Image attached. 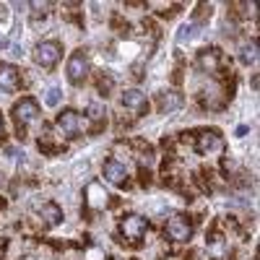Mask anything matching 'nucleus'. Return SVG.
<instances>
[{"mask_svg":"<svg viewBox=\"0 0 260 260\" xmlns=\"http://www.w3.org/2000/svg\"><path fill=\"white\" fill-rule=\"evenodd\" d=\"M57 127L62 130V136H68V138H76L78 133H81V127H83V122H81V117L73 112V110H65L62 115H57Z\"/></svg>","mask_w":260,"mask_h":260,"instance_id":"obj_6","label":"nucleus"},{"mask_svg":"<svg viewBox=\"0 0 260 260\" xmlns=\"http://www.w3.org/2000/svg\"><path fill=\"white\" fill-rule=\"evenodd\" d=\"M8 45H11V42H8V39H6V37H3V34H0V50H6V47H8Z\"/></svg>","mask_w":260,"mask_h":260,"instance_id":"obj_25","label":"nucleus"},{"mask_svg":"<svg viewBox=\"0 0 260 260\" xmlns=\"http://www.w3.org/2000/svg\"><path fill=\"white\" fill-rule=\"evenodd\" d=\"M39 216L45 219V226H57L62 221V211L55 203H45V206L39 208Z\"/></svg>","mask_w":260,"mask_h":260,"instance_id":"obj_14","label":"nucleus"},{"mask_svg":"<svg viewBox=\"0 0 260 260\" xmlns=\"http://www.w3.org/2000/svg\"><path fill=\"white\" fill-rule=\"evenodd\" d=\"M89 260H107V255H104L102 250L94 247V250H89Z\"/></svg>","mask_w":260,"mask_h":260,"instance_id":"obj_24","label":"nucleus"},{"mask_svg":"<svg viewBox=\"0 0 260 260\" xmlns=\"http://www.w3.org/2000/svg\"><path fill=\"white\" fill-rule=\"evenodd\" d=\"M86 76H89V57H86L83 50H76L68 60V81L71 83H83Z\"/></svg>","mask_w":260,"mask_h":260,"instance_id":"obj_4","label":"nucleus"},{"mask_svg":"<svg viewBox=\"0 0 260 260\" xmlns=\"http://www.w3.org/2000/svg\"><path fill=\"white\" fill-rule=\"evenodd\" d=\"M208 250H211V257H213V260H226V257H229V247H226V240H224L221 234H213V237H211Z\"/></svg>","mask_w":260,"mask_h":260,"instance_id":"obj_15","label":"nucleus"},{"mask_svg":"<svg viewBox=\"0 0 260 260\" xmlns=\"http://www.w3.org/2000/svg\"><path fill=\"white\" fill-rule=\"evenodd\" d=\"M60 52H62L60 42H39L34 47V62L39 68H55L60 60Z\"/></svg>","mask_w":260,"mask_h":260,"instance_id":"obj_1","label":"nucleus"},{"mask_svg":"<svg viewBox=\"0 0 260 260\" xmlns=\"http://www.w3.org/2000/svg\"><path fill=\"white\" fill-rule=\"evenodd\" d=\"M198 65H201L203 71L213 73L216 68H219V50H203L201 57H198Z\"/></svg>","mask_w":260,"mask_h":260,"instance_id":"obj_16","label":"nucleus"},{"mask_svg":"<svg viewBox=\"0 0 260 260\" xmlns=\"http://www.w3.org/2000/svg\"><path fill=\"white\" fill-rule=\"evenodd\" d=\"M60 99H62V91L60 89H47V94H45V104L47 107H57Z\"/></svg>","mask_w":260,"mask_h":260,"instance_id":"obj_21","label":"nucleus"},{"mask_svg":"<svg viewBox=\"0 0 260 260\" xmlns=\"http://www.w3.org/2000/svg\"><path fill=\"white\" fill-rule=\"evenodd\" d=\"M240 57H242L245 65H252V62L257 60V45H255V42H250V45L242 47V55H240Z\"/></svg>","mask_w":260,"mask_h":260,"instance_id":"obj_19","label":"nucleus"},{"mask_svg":"<svg viewBox=\"0 0 260 260\" xmlns=\"http://www.w3.org/2000/svg\"><path fill=\"white\" fill-rule=\"evenodd\" d=\"M107 198H110V195L104 192L102 182H89V187H86V206L99 211V208L107 206Z\"/></svg>","mask_w":260,"mask_h":260,"instance_id":"obj_9","label":"nucleus"},{"mask_svg":"<svg viewBox=\"0 0 260 260\" xmlns=\"http://www.w3.org/2000/svg\"><path fill=\"white\" fill-rule=\"evenodd\" d=\"M167 234L175 242H187L190 234H192V226H190V221L185 219V216H172V219L167 221Z\"/></svg>","mask_w":260,"mask_h":260,"instance_id":"obj_5","label":"nucleus"},{"mask_svg":"<svg viewBox=\"0 0 260 260\" xmlns=\"http://www.w3.org/2000/svg\"><path fill=\"white\" fill-rule=\"evenodd\" d=\"M0 182H3V175H0Z\"/></svg>","mask_w":260,"mask_h":260,"instance_id":"obj_27","label":"nucleus"},{"mask_svg":"<svg viewBox=\"0 0 260 260\" xmlns=\"http://www.w3.org/2000/svg\"><path fill=\"white\" fill-rule=\"evenodd\" d=\"M89 117H91L94 122H102V120H104V107H102L99 102H89Z\"/></svg>","mask_w":260,"mask_h":260,"instance_id":"obj_20","label":"nucleus"},{"mask_svg":"<svg viewBox=\"0 0 260 260\" xmlns=\"http://www.w3.org/2000/svg\"><path fill=\"white\" fill-rule=\"evenodd\" d=\"M37 117H39V104L34 99L26 96V99H21V102L13 104V120H16L18 130H24L26 125H31Z\"/></svg>","mask_w":260,"mask_h":260,"instance_id":"obj_3","label":"nucleus"},{"mask_svg":"<svg viewBox=\"0 0 260 260\" xmlns=\"http://www.w3.org/2000/svg\"><path fill=\"white\" fill-rule=\"evenodd\" d=\"M182 94H177V91H164V94H159V107H161V112H175V110H180L182 107Z\"/></svg>","mask_w":260,"mask_h":260,"instance_id":"obj_13","label":"nucleus"},{"mask_svg":"<svg viewBox=\"0 0 260 260\" xmlns=\"http://www.w3.org/2000/svg\"><path fill=\"white\" fill-rule=\"evenodd\" d=\"M52 141H55V133H52V127H50V125H42V138H39V148H42V151H55Z\"/></svg>","mask_w":260,"mask_h":260,"instance_id":"obj_18","label":"nucleus"},{"mask_svg":"<svg viewBox=\"0 0 260 260\" xmlns=\"http://www.w3.org/2000/svg\"><path fill=\"white\" fill-rule=\"evenodd\" d=\"M122 107L125 110H130V112H136V115H143L146 110H148V102H146V94L143 91H138V89H127L125 94H122Z\"/></svg>","mask_w":260,"mask_h":260,"instance_id":"obj_8","label":"nucleus"},{"mask_svg":"<svg viewBox=\"0 0 260 260\" xmlns=\"http://www.w3.org/2000/svg\"><path fill=\"white\" fill-rule=\"evenodd\" d=\"M198 29H201V26H198V24H192V21H190V24H185V26L177 31V42H180V45H185V42H192L195 37L201 34Z\"/></svg>","mask_w":260,"mask_h":260,"instance_id":"obj_17","label":"nucleus"},{"mask_svg":"<svg viewBox=\"0 0 260 260\" xmlns=\"http://www.w3.org/2000/svg\"><path fill=\"white\" fill-rule=\"evenodd\" d=\"M104 180H107V182H112V185H125V180H127V169H125V164L110 159V161L104 164Z\"/></svg>","mask_w":260,"mask_h":260,"instance_id":"obj_10","label":"nucleus"},{"mask_svg":"<svg viewBox=\"0 0 260 260\" xmlns=\"http://www.w3.org/2000/svg\"><path fill=\"white\" fill-rule=\"evenodd\" d=\"M203 107H208V110H221L224 107V102H226V96H224V91L219 89L216 83H211L208 89H203Z\"/></svg>","mask_w":260,"mask_h":260,"instance_id":"obj_11","label":"nucleus"},{"mask_svg":"<svg viewBox=\"0 0 260 260\" xmlns=\"http://www.w3.org/2000/svg\"><path fill=\"white\" fill-rule=\"evenodd\" d=\"M3 127H6V122H3V115H0V136H3Z\"/></svg>","mask_w":260,"mask_h":260,"instance_id":"obj_26","label":"nucleus"},{"mask_svg":"<svg viewBox=\"0 0 260 260\" xmlns=\"http://www.w3.org/2000/svg\"><path fill=\"white\" fill-rule=\"evenodd\" d=\"M8 18H11V13H8V6H3V3H0V26H6V24H8Z\"/></svg>","mask_w":260,"mask_h":260,"instance_id":"obj_22","label":"nucleus"},{"mask_svg":"<svg viewBox=\"0 0 260 260\" xmlns=\"http://www.w3.org/2000/svg\"><path fill=\"white\" fill-rule=\"evenodd\" d=\"M195 148H198L201 156H213L224 151V138L216 133V130H201L198 138H195Z\"/></svg>","mask_w":260,"mask_h":260,"instance_id":"obj_2","label":"nucleus"},{"mask_svg":"<svg viewBox=\"0 0 260 260\" xmlns=\"http://www.w3.org/2000/svg\"><path fill=\"white\" fill-rule=\"evenodd\" d=\"M112 89V78H102L99 81V91H104V96H107V91Z\"/></svg>","mask_w":260,"mask_h":260,"instance_id":"obj_23","label":"nucleus"},{"mask_svg":"<svg viewBox=\"0 0 260 260\" xmlns=\"http://www.w3.org/2000/svg\"><path fill=\"white\" fill-rule=\"evenodd\" d=\"M0 89H6V91L18 89V71L11 62H0Z\"/></svg>","mask_w":260,"mask_h":260,"instance_id":"obj_12","label":"nucleus"},{"mask_svg":"<svg viewBox=\"0 0 260 260\" xmlns=\"http://www.w3.org/2000/svg\"><path fill=\"white\" fill-rule=\"evenodd\" d=\"M120 229H122V234L127 237L130 242H138L141 237L146 234V219H141V216H125Z\"/></svg>","mask_w":260,"mask_h":260,"instance_id":"obj_7","label":"nucleus"}]
</instances>
